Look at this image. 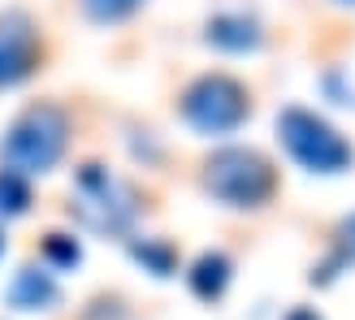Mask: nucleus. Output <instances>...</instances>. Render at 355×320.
Returning <instances> with one entry per match:
<instances>
[{
	"instance_id": "1",
	"label": "nucleus",
	"mask_w": 355,
	"mask_h": 320,
	"mask_svg": "<svg viewBox=\"0 0 355 320\" xmlns=\"http://www.w3.org/2000/svg\"><path fill=\"white\" fill-rule=\"evenodd\" d=\"M65 143H69V117L57 104H31L26 113L13 117V126L0 139V169L17 177L48 173L65 156Z\"/></svg>"
},
{
	"instance_id": "9",
	"label": "nucleus",
	"mask_w": 355,
	"mask_h": 320,
	"mask_svg": "<svg viewBox=\"0 0 355 320\" xmlns=\"http://www.w3.org/2000/svg\"><path fill=\"white\" fill-rule=\"evenodd\" d=\"M230 277H234V264H230V256H221V251H204L200 260L191 264V273H187L191 294H195V299H204V303H212V299H221V294H225Z\"/></svg>"
},
{
	"instance_id": "15",
	"label": "nucleus",
	"mask_w": 355,
	"mask_h": 320,
	"mask_svg": "<svg viewBox=\"0 0 355 320\" xmlns=\"http://www.w3.org/2000/svg\"><path fill=\"white\" fill-rule=\"evenodd\" d=\"M286 320H321L312 308H295V312H286Z\"/></svg>"
},
{
	"instance_id": "13",
	"label": "nucleus",
	"mask_w": 355,
	"mask_h": 320,
	"mask_svg": "<svg viewBox=\"0 0 355 320\" xmlns=\"http://www.w3.org/2000/svg\"><path fill=\"white\" fill-rule=\"evenodd\" d=\"M139 5H144V0H83V13L100 26H109V22H126Z\"/></svg>"
},
{
	"instance_id": "5",
	"label": "nucleus",
	"mask_w": 355,
	"mask_h": 320,
	"mask_svg": "<svg viewBox=\"0 0 355 320\" xmlns=\"http://www.w3.org/2000/svg\"><path fill=\"white\" fill-rule=\"evenodd\" d=\"M182 117L200 134H230L247 121V91L230 74H204L182 91Z\"/></svg>"
},
{
	"instance_id": "2",
	"label": "nucleus",
	"mask_w": 355,
	"mask_h": 320,
	"mask_svg": "<svg viewBox=\"0 0 355 320\" xmlns=\"http://www.w3.org/2000/svg\"><path fill=\"white\" fill-rule=\"evenodd\" d=\"M69 212L92 234L121 238L130 234V225L139 217V195L104 165H83L74 177V195H69Z\"/></svg>"
},
{
	"instance_id": "12",
	"label": "nucleus",
	"mask_w": 355,
	"mask_h": 320,
	"mask_svg": "<svg viewBox=\"0 0 355 320\" xmlns=\"http://www.w3.org/2000/svg\"><path fill=\"white\" fill-rule=\"evenodd\" d=\"M44 264H52V269H78V264H83L78 238H69V234H48V238H44Z\"/></svg>"
},
{
	"instance_id": "7",
	"label": "nucleus",
	"mask_w": 355,
	"mask_h": 320,
	"mask_svg": "<svg viewBox=\"0 0 355 320\" xmlns=\"http://www.w3.org/2000/svg\"><path fill=\"white\" fill-rule=\"evenodd\" d=\"M204 39L221 52H252V48H260L264 30H260L256 17H247V13H217V17H208Z\"/></svg>"
},
{
	"instance_id": "3",
	"label": "nucleus",
	"mask_w": 355,
	"mask_h": 320,
	"mask_svg": "<svg viewBox=\"0 0 355 320\" xmlns=\"http://www.w3.org/2000/svg\"><path fill=\"white\" fill-rule=\"evenodd\" d=\"M277 139L308 173H347L351 169V143L312 109H282L277 113Z\"/></svg>"
},
{
	"instance_id": "8",
	"label": "nucleus",
	"mask_w": 355,
	"mask_h": 320,
	"mask_svg": "<svg viewBox=\"0 0 355 320\" xmlns=\"http://www.w3.org/2000/svg\"><path fill=\"white\" fill-rule=\"evenodd\" d=\"M57 303H61V286L52 281V273L35 269V264L9 281V308H17V312H48Z\"/></svg>"
},
{
	"instance_id": "4",
	"label": "nucleus",
	"mask_w": 355,
	"mask_h": 320,
	"mask_svg": "<svg viewBox=\"0 0 355 320\" xmlns=\"http://www.w3.org/2000/svg\"><path fill=\"white\" fill-rule=\"evenodd\" d=\"M204 186L230 208H260L273 195V165L252 148H217L204 160Z\"/></svg>"
},
{
	"instance_id": "6",
	"label": "nucleus",
	"mask_w": 355,
	"mask_h": 320,
	"mask_svg": "<svg viewBox=\"0 0 355 320\" xmlns=\"http://www.w3.org/2000/svg\"><path fill=\"white\" fill-rule=\"evenodd\" d=\"M40 65V30L22 9L0 13V87H17Z\"/></svg>"
},
{
	"instance_id": "11",
	"label": "nucleus",
	"mask_w": 355,
	"mask_h": 320,
	"mask_svg": "<svg viewBox=\"0 0 355 320\" xmlns=\"http://www.w3.org/2000/svg\"><path fill=\"white\" fill-rule=\"evenodd\" d=\"M26 208H31V186H26V177L0 169V217H22Z\"/></svg>"
},
{
	"instance_id": "17",
	"label": "nucleus",
	"mask_w": 355,
	"mask_h": 320,
	"mask_svg": "<svg viewBox=\"0 0 355 320\" xmlns=\"http://www.w3.org/2000/svg\"><path fill=\"white\" fill-rule=\"evenodd\" d=\"M338 5H355V0H338Z\"/></svg>"
},
{
	"instance_id": "10",
	"label": "nucleus",
	"mask_w": 355,
	"mask_h": 320,
	"mask_svg": "<svg viewBox=\"0 0 355 320\" xmlns=\"http://www.w3.org/2000/svg\"><path fill=\"white\" fill-rule=\"evenodd\" d=\"M130 256L144 264L152 277H173V269H178L173 247L161 242V238H135V242H130Z\"/></svg>"
},
{
	"instance_id": "14",
	"label": "nucleus",
	"mask_w": 355,
	"mask_h": 320,
	"mask_svg": "<svg viewBox=\"0 0 355 320\" xmlns=\"http://www.w3.org/2000/svg\"><path fill=\"white\" fill-rule=\"evenodd\" d=\"M338 242H343V256H355V217H347V221H343Z\"/></svg>"
},
{
	"instance_id": "16",
	"label": "nucleus",
	"mask_w": 355,
	"mask_h": 320,
	"mask_svg": "<svg viewBox=\"0 0 355 320\" xmlns=\"http://www.w3.org/2000/svg\"><path fill=\"white\" fill-rule=\"evenodd\" d=\"M0 256H5V234H0Z\"/></svg>"
}]
</instances>
